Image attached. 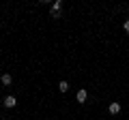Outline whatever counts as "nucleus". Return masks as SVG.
<instances>
[{"label": "nucleus", "mask_w": 129, "mask_h": 120, "mask_svg": "<svg viewBox=\"0 0 129 120\" xmlns=\"http://www.w3.org/2000/svg\"><path fill=\"white\" fill-rule=\"evenodd\" d=\"M0 82L5 84V86H11V82H13V77H11L9 73H2V77H0Z\"/></svg>", "instance_id": "5"}, {"label": "nucleus", "mask_w": 129, "mask_h": 120, "mask_svg": "<svg viewBox=\"0 0 129 120\" xmlns=\"http://www.w3.org/2000/svg\"><path fill=\"white\" fill-rule=\"evenodd\" d=\"M58 90H60V92H67V90H69V82H64V79L58 82Z\"/></svg>", "instance_id": "6"}, {"label": "nucleus", "mask_w": 129, "mask_h": 120, "mask_svg": "<svg viewBox=\"0 0 129 120\" xmlns=\"http://www.w3.org/2000/svg\"><path fill=\"white\" fill-rule=\"evenodd\" d=\"M15 105H17L15 97H5V107H9V109H11V107H15Z\"/></svg>", "instance_id": "4"}, {"label": "nucleus", "mask_w": 129, "mask_h": 120, "mask_svg": "<svg viewBox=\"0 0 129 120\" xmlns=\"http://www.w3.org/2000/svg\"><path fill=\"white\" fill-rule=\"evenodd\" d=\"M86 99H88V92H86V90H84V88H82V90H78L75 101H78V103H86Z\"/></svg>", "instance_id": "2"}, {"label": "nucleus", "mask_w": 129, "mask_h": 120, "mask_svg": "<svg viewBox=\"0 0 129 120\" xmlns=\"http://www.w3.org/2000/svg\"><path fill=\"white\" fill-rule=\"evenodd\" d=\"M108 111H110L112 116H116L120 111V103H110V105H108Z\"/></svg>", "instance_id": "3"}, {"label": "nucleus", "mask_w": 129, "mask_h": 120, "mask_svg": "<svg viewBox=\"0 0 129 120\" xmlns=\"http://www.w3.org/2000/svg\"><path fill=\"white\" fill-rule=\"evenodd\" d=\"M60 9H62V0H56L54 5L50 7V15H52V17H56V19H58V17H60Z\"/></svg>", "instance_id": "1"}, {"label": "nucleus", "mask_w": 129, "mask_h": 120, "mask_svg": "<svg viewBox=\"0 0 129 120\" xmlns=\"http://www.w3.org/2000/svg\"><path fill=\"white\" fill-rule=\"evenodd\" d=\"M123 28H125V32L129 34V19H125V24H123Z\"/></svg>", "instance_id": "7"}]
</instances>
